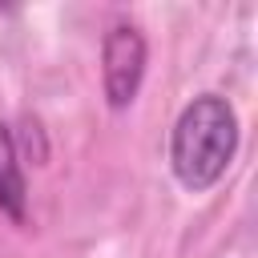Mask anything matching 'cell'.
<instances>
[{
  "label": "cell",
  "instance_id": "obj_1",
  "mask_svg": "<svg viewBox=\"0 0 258 258\" xmlns=\"http://www.w3.org/2000/svg\"><path fill=\"white\" fill-rule=\"evenodd\" d=\"M238 149V113L222 93L194 97L169 133V169L189 189L202 194L222 181Z\"/></svg>",
  "mask_w": 258,
  "mask_h": 258
},
{
  "label": "cell",
  "instance_id": "obj_2",
  "mask_svg": "<svg viewBox=\"0 0 258 258\" xmlns=\"http://www.w3.org/2000/svg\"><path fill=\"white\" fill-rule=\"evenodd\" d=\"M145 36L137 24H113L101 40V85L109 109H129L145 77Z\"/></svg>",
  "mask_w": 258,
  "mask_h": 258
},
{
  "label": "cell",
  "instance_id": "obj_3",
  "mask_svg": "<svg viewBox=\"0 0 258 258\" xmlns=\"http://www.w3.org/2000/svg\"><path fill=\"white\" fill-rule=\"evenodd\" d=\"M24 202H28V189H24V169L16 157V137L0 121V210L12 222H24Z\"/></svg>",
  "mask_w": 258,
  "mask_h": 258
}]
</instances>
